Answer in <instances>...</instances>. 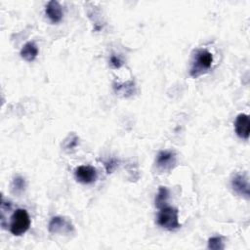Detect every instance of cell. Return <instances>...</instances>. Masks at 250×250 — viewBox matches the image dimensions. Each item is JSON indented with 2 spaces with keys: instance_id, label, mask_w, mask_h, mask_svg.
<instances>
[{
  "instance_id": "1",
  "label": "cell",
  "mask_w": 250,
  "mask_h": 250,
  "mask_svg": "<svg viewBox=\"0 0 250 250\" xmlns=\"http://www.w3.org/2000/svg\"><path fill=\"white\" fill-rule=\"evenodd\" d=\"M212 62L213 55L209 51L205 49L197 50L195 52V55L193 56V61L189 70L190 76L193 78H197L199 75L203 74L211 68Z\"/></svg>"
},
{
  "instance_id": "2",
  "label": "cell",
  "mask_w": 250,
  "mask_h": 250,
  "mask_svg": "<svg viewBox=\"0 0 250 250\" xmlns=\"http://www.w3.org/2000/svg\"><path fill=\"white\" fill-rule=\"evenodd\" d=\"M30 227V218L25 209H17L12 217L10 223V231L16 236L22 235L25 233Z\"/></svg>"
},
{
  "instance_id": "3",
  "label": "cell",
  "mask_w": 250,
  "mask_h": 250,
  "mask_svg": "<svg viewBox=\"0 0 250 250\" xmlns=\"http://www.w3.org/2000/svg\"><path fill=\"white\" fill-rule=\"evenodd\" d=\"M157 224L169 230L177 229L181 227L179 223V215L178 210L171 206H164L160 208V211L157 215Z\"/></svg>"
},
{
  "instance_id": "4",
  "label": "cell",
  "mask_w": 250,
  "mask_h": 250,
  "mask_svg": "<svg viewBox=\"0 0 250 250\" xmlns=\"http://www.w3.org/2000/svg\"><path fill=\"white\" fill-rule=\"evenodd\" d=\"M230 185H231L232 190L236 194H238L242 197H245L246 199L249 198V195H250L249 182H248V178L245 174L237 173V174L233 175V177L231 178V181H230Z\"/></svg>"
},
{
  "instance_id": "5",
  "label": "cell",
  "mask_w": 250,
  "mask_h": 250,
  "mask_svg": "<svg viewBox=\"0 0 250 250\" xmlns=\"http://www.w3.org/2000/svg\"><path fill=\"white\" fill-rule=\"evenodd\" d=\"M48 229L51 233H71L74 230V228L67 219L56 216L50 220Z\"/></svg>"
},
{
  "instance_id": "6",
  "label": "cell",
  "mask_w": 250,
  "mask_h": 250,
  "mask_svg": "<svg viewBox=\"0 0 250 250\" xmlns=\"http://www.w3.org/2000/svg\"><path fill=\"white\" fill-rule=\"evenodd\" d=\"M74 175H75L76 180L79 183L85 184V185L94 183L98 178V173H97L96 168H94L93 166H90V165L78 166L75 169Z\"/></svg>"
},
{
  "instance_id": "7",
  "label": "cell",
  "mask_w": 250,
  "mask_h": 250,
  "mask_svg": "<svg viewBox=\"0 0 250 250\" xmlns=\"http://www.w3.org/2000/svg\"><path fill=\"white\" fill-rule=\"evenodd\" d=\"M155 163L160 171H170L176 164V154L171 150H161L156 156Z\"/></svg>"
},
{
  "instance_id": "8",
  "label": "cell",
  "mask_w": 250,
  "mask_h": 250,
  "mask_svg": "<svg viewBox=\"0 0 250 250\" xmlns=\"http://www.w3.org/2000/svg\"><path fill=\"white\" fill-rule=\"evenodd\" d=\"M234 129L236 135L244 140H248L250 132V119L245 113H240L236 116L234 121Z\"/></svg>"
},
{
  "instance_id": "9",
  "label": "cell",
  "mask_w": 250,
  "mask_h": 250,
  "mask_svg": "<svg viewBox=\"0 0 250 250\" xmlns=\"http://www.w3.org/2000/svg\"><path fill=\"white\" fill-rule=\"evenodd\" d=\"M45 14L51 22L57 23L60 22L62 19L63 12L61 4L56 0H51L47 3L45 7Z\"/></svg>"
},
{
  "instance_id": "10",
  "label": "cell",
  "mask_w": 250,
  "mask_h": 250,
  "mask_svg": "<svg viewBox=\"0 0 250 250\" xmlns=\"http://www.w3.org/2000/svg\"><path fill=\"white\" fill-rule=\"evenodd\" d=\"M38 55V48L34 42H27L21 50V57L26 62H33Z\"/></svg>"
},
{
  "instance_id": "11",
  "label": "cell",
  "mask_w": 250,
  "mask_h": 250,
  "mask_svg": "<svg viewBox=\"0 0 250 250\" xmlns=\"http://www.w3.org/2000/svg\"><path fill=\"white\" fill-rule=\"evenodd\" d=\"M169 197V191L165 187H159L156 197H155V206L160 209L167 205V200Z\"/></svg>"
},
{
  "instance_id": "12",
  "label": "cell",
  "mask_w": 250,
  "mask_h": 250,
  "mask_svg": "<svg viewBox=\"0 0 250 250\" xmlns=\"http://www.w3.org/2000/svg\"><path fill=\"white\" fill-rule=\"evenodd\" d=\"M25 187H26V184H25V180L24 178H22L21 176H17L14 178L13 182H12V185H11V188H12V191L13 193L15 194H21L24 191L25 189Z\"/></svg>"
},
{
  "instance_id": "13",
  "label": "cell",
  "mask_w": 250,
  "mask_h": 250,
  "mask_svg": "<svg viewBox=\"0 0 250 250\" xmlns=\"http://www.w3.org/2000/svg\"><path fill=\"white\" fill-rule=\"evenodd\" d=\"M134 89H135V84L132 81L126 82L124 84H114V90L117 93H121L124 96H130L134 93Z\"/></svg>"
},
{
  "instance_id": "14",
  "label": "cell",
  "mask_w": 250,
  "mask_h": 250,
  "mask_svg": "<svg viewBox=\"0 0 250 250\" xmlns=\"http://www.w3.org/2000/svg\"><path fill=\"white\" fill-rule=\"evenodd\" d=\"M78 141H79V139L77 136H75V135L69 136L68 139H66L64 142V150H66L67 152H72L75 149V147L77 146Z\"/></svg>"
},
{
  "instance_id": "15",
  "label": "cell",
  "mask_w": 250,
  "mask_h": 250,
  "mask_svg": "<svg viewBox=\"0 0 250 250\" xmlns=\"http://www.w3.org/2000/svg\"><path fill=\"white\" fill-rule=\"evenodd\" d=\"M208 248L212 249V250L223 249L224 248V244H223L222 237H220V236H213V237L209 238V240H208Z\"/></svg>"
},
{
  "instance_id": "16",
  "label": "cell",
  "mask_w": 250,
  "mask_h": 250,
  "mask_svg": "<svg viewBox=\"0 0 250 250\" xmlns=\"http://www.w3.org/2000/svg\"><path fill=\"white\" fill-rule=\"evenodd\" d=\"M104 167H105V171L107 174L112 173V171H114L116 169V167L118 166V160L116 158H109L106 161H104Z\"/></svg>"
},
{
  "instance_id": "17",
  "label": "cell",
  "mask_w": 250,
  "mask_h": 250,
  "mask_svg": "<svg viewBox=\"0 0 250 250\" xmlns=\"http://www.w3.org/2000/svg\"><path fill=\"white\" fill-rule=\"evenodd\" d=\"M110 64H111L114 68H119V67L122 66L123 62H122V61L120 60L119 57L112 55V56L110 57Z\"/></svg>"
}]
</instances>
